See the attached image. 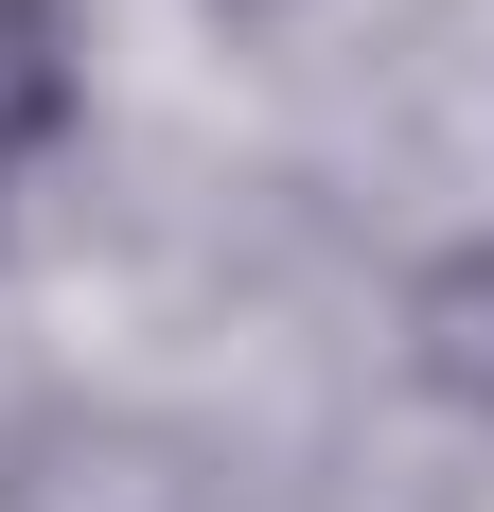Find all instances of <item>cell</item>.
<instances>
[{
	"label": "cell",
	"instance_id": "cell-1",
	"mask_svg": "<svg viewBox=\"0 0 494 512\" xmlns=\"http://www.w3.org/2000/svg\"><path fill=\"white\" fill-rule=\"evenodd\" d=\"M71 106H89V18L71 0H0V212L36 195V159L71 142Z\"/></svg>",
	"mask_w": 494,
	"mask_h": 512
},
{
	"label": "cell",
	"instance_id": "cell-2",
	"mask_svg": "<svg viewBox=\"0 0 494 512\" xmlns=\"http://www.w3.org/2000/svg\"><path fill=\"white\" fill-rule=\"evenodd\" d=\"M230 18H283V0H230Z\"/></svg>",
	"mask_w": 494,
	"mask_h": 512
}]
</instances>
